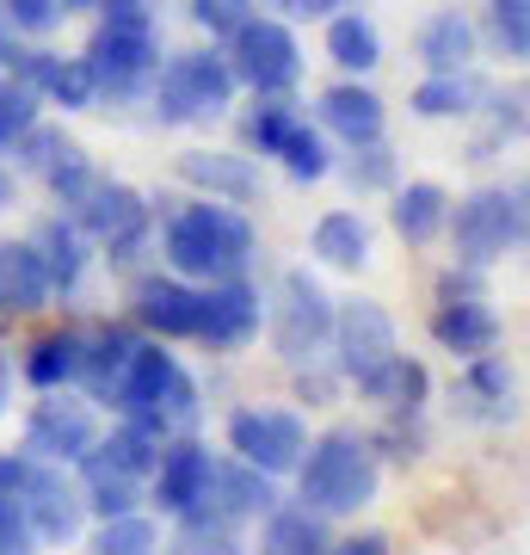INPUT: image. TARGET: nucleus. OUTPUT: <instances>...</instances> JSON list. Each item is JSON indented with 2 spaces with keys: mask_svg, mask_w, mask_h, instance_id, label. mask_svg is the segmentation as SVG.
I'll return each mask as SVG.
<instances>
[{
  "mask_svg": "<svg viewBox=\"0 0 530 555\" xmlns=\"http://www.w3.org/2000/svg\"><path fill=\"white\" fill-rule=\"evenodd\" d=\"M160 247H167V266L179 278H235L247 272L254 259V222L241 217V204H222V198H192L179 204L167 229H160Z\"/></svg>",
  "mask_w": 530,
  "mask_h": 555,
  "instance_id": "1",
  "label": "nucleus"
},
{
  "mask_svg": "<svg viewBox=\"0 0 530 555\" xmlns=\"http://www.w3.org/2000/svg\"><path fill=\"white\" fill-rule=\"evenodd\" d=\"M296 476H302V500H309L314 513H364L376 500V488H383V463H376L371 438L364 433H321L309 438V451H302V463H296Z\"/></svg>",
  "mask_w": 530,
  "mask_h": 555,
  "instance_id": "2",
  "label": "nucleus"
},
{
  "mask_svg": "<svg viewBox=\"0 0 530 555\" xmlns=\"http://www.w3.org/2000/svg\"><path fill=\"white\" fill-rule=\"evenodd\" d=\"M87 75L99 100H137L155 75V13L142 0H105V25L87 43Z\"/></svg>",
  "mask_w": 530,
  "mask_h": 555,
  "instance_id": "3",
  "label": "nucleus"
},
{
  "mask_svg": "<svg viewBox=\"0 0 530 555\" xmlns=\"http://www.w3.org/2000/svg\"><path fill=\"white\" fill-rule=\"evenodd\" d=\"M105 401H112L124 420L155 426V433L167 438V426L197 414V383L185 377V364H179L167 346H142L137 339V352L124 358V371H118V383L105 389Z\"/></svg>",
  "mask_w": 530,
  "mask_h": 555,
  "instance_id": "4",
  "label": "nucleus"
},
{
  "mask_svg": "<svg viewBox=\"0 0 530 555\" xmlns=\"http://www.w3.org/2000/svg\"><path fill=\"white\" fill-rule=\"evenodd\" d=\"M160 124H217L235 105V68L217 50H179V56L155 62L148 75Z\"/></svg>",
  "mask_w": 530,
  "mask_h": 555,
  "instance_id": "5",
  "label": "nucleus"
},
{
  "mask_svg": "<svg viewBox=\"0 0 530 555\" xmlns=\"http://www.w3.org/2000/svg\"><path fill=\"white\" fill-rule=\"evenodd\" d=\"M444 235L456 247V266H481L488 272L493 259H506L525 247V185H481L469 198H451V217H444Z\"/></svg>",
  "mask_w": 530,
  "mask_h": 555,
  "instance_id": "6",
  "label": "nucleus"
},
{
  "mask_svg": "<svg viewBox=\"0 0 530 555\" xmlns=\"http://www.w3.org/2000/svg\"><path fill=\"white\" fill-rule=\"evenodd\" d=\"M247 142H254L259 155H277L284 167H290V179H302V185L334 173L327 137H321L284 93H259V105L247 112Z\"/></svg>",
  "mask_w": 530,
  "mask_h": 555,
  "instance_id": "7",
  "label": "nucleus"
},
{
  "mask_svg": "<svg viewBox=\"0 0 530 555\" xmlns=\"http://www.w3.org/2000/svg\"><path fill=\"white\" fill-rule=\"evenodd\" d=\"M229 68H235V87H254V93H290L302 80V50H296L290 25L284 20H241V31L229 38Z\"/></svg>",
  "mask_w": 530,
  "mask_h": 555,
  "instance_id": "8",
  "label": "nucleus"
},
{
  "mask_svg": "<svg viewBox=\"0 0 530 555\" xmlns=\"http://www.w3.org/2000/svg\"><path fill=\"white\" fill-rule=\"evenodd\" d=\"M229 451L241 463L266 469V476H290L296 463H302V451H309V426L290 408H241L229 420Z\"/></svg>",
  "mask_w": 530,
  "mask_h": 555,
  "instance_id": "9",
  "label": "nucleus"
},
{
  "mask_svg": "<svg viewBox=\"0 0 530 555\" xmlns=\"http://www.w3.org/2000/svg\"><path fill=\"white\" fill-rule=\"evenodd\" d=\"M43 396L50 401H38L31 420H25V451L43 456V463H80L99 438L93 401H75V396H62V389H43Z\"/></svg>",
  "mask_w": 530,
  "mask_h": 555,
  "instance_id": "10",
  "label": "nucleus"
},
{
  "mask_svg": "<svg viewBox=\"0 0 530 555\" xmlns=\"http://www.w3.org/2000/svg\"><path fill=\"white\" fill-rule=\"evenodd\" d=\"M327 334H334V297L309 272H284V302H277V315H272L277 352L290 358V364H302V358H314L327 346Z\"/></svg>",
  "mask_w": 530,
  "mask_h": 555,
  "instance_id": "11",
  "label": "nucleus"
},
{
  "mask_svg": "<svg viewBox=\"0 0 530 555\" xmlns=\"http://www.w3.org/2000/svg\"><path fill=\"white\" fill-rule=\"evenodd\" d=\"M259 321H266L259 291L241 272L217 278V284L204 291V302H197V339H204L210 352H241V346L259 334Z\"/></svg>",
  "mask_w": 530,
  "mask_h": 555,
  "instance_id": "12",
  "label": "nucleus"
},
{
  "mask_svg": "<svg viewBox=\"0 0 530 555\" xmlns=\"http://www.w3.org/2000/svg\"><path fill=\"white\" fill-rule=\"evenodd\" d=\"M334 352H339V371L346 377H364V371H376L383 358L395 352V315L383 309V302H346V309H334Z\"/></svg>",
  "mask_w": 530,
  "mask_h": 555,
  "instance_id": "13",
  "label": "nucleus"
},
{
  "mask_svg": "<svg viewBox=\"0 0 530 555\" xmlns=\"http://www.w3.org/2000/svg\"><path fill=\"white\" fill-rule=\"evenodd\" d=\"M210 476H217V456H210V444H197V438L160 444L155 469H148V481H155V506L167 518H179L185 506L210 500Z\"/></svg>",
  "mask_w": 530,
  "mask_h": 555,
  "instance_id": "14",
  "label": "nucleus"
},
{
  "mask_svg": "<svg viewBox=\"0 0 530 555\" xmlns=\"http://www.w3.org/2000/svg\"><path fill=\"white\" fill-rule=\"evenodd\" d=\"M7 68L38 93V100L62 105V112H87V105L99 100L93 93V75H87V62L80 56H56V50H7Z\"/></svg>",
  "mask_w": 530,
  "mask_h": 555,
  "instance_id": "15",
  "label": "nucleus"
},
{
  "mask_svg": "<svg viewBox=\"0 0 530 555\" xmlns=\"http://www.w3.org/2000/svg\"><path fill=\"white\" fill-rule=\"evenodd\" d=\"M68 222H75L80 235H93V241H118L124 229L148 222V210H142V198L130 192V185L93 173V179L75 192V198H68Z\"/></svg>",
  "mask_w": 530,
  "mask_h": 555,
  "instance_id": "16",
  "label": "nucleus"
},
{
  "mask_svg": "<svg viewBox=\"0 0 530 555\" xmlns=\"http://www.w3.org/2000/svg\"><path fill=\"white\" fill-rule=\"evenodd\" d=\"M20 500H25V518H31V537L38 543H75L87 531V500H80V488H68L56 476V463H43L38 481Z\"/></svg>",
  "mask_w": 530,
  "mask_h": 555,
  "instance_id": "17",
  "label": "nucleus"
},
{
  "mask_svg": "<svg viewBox=\"0 0 530 555\" xmlns=\"http://www.w3.org/2000/svg\"><path fill=\"white\" fill-rule=\"evenodd\" d=\"M469 371L456 383V401H463V414L469 420H488V426H506L518 414V377H512V364L500 358V346L481 358H463Z\"/></svg>",
  "mask_w": 530,
  "mask_h": 555,
  "instance_id": "18",
  "label": "nucleus"
},
{
  "mask_svg": "<svg viewBox=\"0 0 530 555\" xmlns=\"http://www.w3.org/2000/svg\"><path fill=\"white\" fill-rule=\"evenodd\" d=\"M197 302L204 291H192V278H142L137 284V321L160 339H197Z\"/></svg>",
  "mask_w": 530,
  "mask_h": 555,
  "instance_id": "19",
  "label": "nucleus"
},
{
  "mask_svg": "<svg viewBox=\"0 0 530 555\" xmlns=\"http://www.w3.org/2000/svg\"><path fill=\"white\" fill-rule=\"evenodd\" d=\"M500 309H493L488 297H451V302H438V315H432V339L444 346L451 358H481L500 346Z\"/></svg>",
  "mask_w": 530,
  "mask_h": 555,
  "instance_id": "20",
  "label": "nucleus"
},
{
  "mask_svg": "<svg viewBox=\"0 0 530 555\" xmlns=\"http://www.w3.org/2000/svg\"><path fill=\"white\" fill-rule=\"evenodd\" d=\"M321 130L352 149V142H376V137H383V130H389V112H383V100H376L371 87L339 80V87L321 93Z\"/></svg>",
  "mask_w": 530,
  "mask_h": 555,
  "instance_id": "21",
  "label": "nucleus"
},
{
  "mask_svg": "<svg viewBox=\"0 0 530 555\" xmlns=\"http://www.w3.org/2000/svg\"><path fill=\"white\" fill-rule=\"evenodd\" d=\"M179 179L197 185V192H210V198H222V204H254L259 198V167L247 155L192 149V155H179Z\"/></svg>",
  "mask_w": 530,
  "mask_h": 555,
  "instance_id": "22",
  "label": "nucleus"
},
{
  "mask_svg": "<svg viewBox=\"0 0 530 555\" xmlns=\"http://www.w3.org/2000/svg\"><path fill=\"white\" fill-rule=\"evenodd\" d=\"M277 476H266V469H254V463H217V476H210V506H222V513L235 518V525H259V518L277 506Z\"/></svg>",
  "mask_w": 530,
  "mask_h": 555,
  "instance_id": "23",
  "label": "nucleus"
},
{
  "mask_svg": "<svg viewBox=\"0 0 530 555\" xmlns=\"http://www.w3.org/2000/svg\"><path fill=\"white\" fill-rule=\"evenodd\" d=\"M444 217H451V192H444L438 179H413V185H401L395 204H389L395 235L408 241V247H432V241L444 235Z\"/></svg>",
  "mask_w": 530,
  "mask_h": 555,
  "instance_id": "24",
  "label": "nucleus"
},
{
  "mask_svg": "<svg viewBox=\"0 0 530 555\" xmlns=\"http://www.w3.org/2000/svg\"><path fill=\"white\" fill-rule=\"evenodd\" d=\"M50 302V278L31 241H0V315H31Z\"/></svg>",
  "mask_w": 530,
  "mask_h": 555,
  "instance_id": "25",
  "label": "nucleus"
},
{
  "mask_svg": "<svg viewBox=\"0 0 530 555\" xmlns=\"http://www.w3.org/2000/svg\"><path fill=\"white\" fill-rule=\"evenodd\" d=\"M358 389H364L371 401H383L389 414H419V408H426V396H432V377H426V364H419V358L389 352L376 371H364V377H358Z\"/></svg>",
  "mask_w": 530,
  "mask_h": 555,
  "instance_id": "26",
  "label": "nucleus"
},
{
  "mask_svg": "<svg viewBox=\"0 0 530 555\" xmlns=\"http://www.w3.org/2000/svg\"><path fill=\"white\" fill-rule=\"evenodd\" d=\"M371 222L358 217V210H327V217L314 222L309 235V254L321 266H334V272H364L371 266Z\"/></svg>",
  "mask_w": 530,
  "mask_h": 555,
  "instance_id": "27",
  "label": "nucleus"
},
{
  "mask_svg": "<svg viewBox=\"0 0 530 555\" xmlns=\"http://www.w3.org/2000/svg\"><path fill=\"white\" fill-rule=\"evenodd\" d=\"M259 537H266V550H334V525L327 513H314L309 500H277L272 513L259 518Z\"/></svg>",
  "mask_w": 530,
  "mask_h": 555,
  "instance_id": "28",
  "label": "nucleus"
},
{
  "mask_svg": "<svg viewBox=\"0 0 530 555\" xmlns=\"http://www.w3.org/2000/svg\"><path fill=\"white\" fill-rule=\"evenodd\" d=\"M31 247H38V259H43L50 297H56V291H75L80 278H87V235H80L68 217H50L38 235H31Z\"/></svg>",
  "mask_w": 530,
  "mask_h": 555,
  "instance_id": "29",
  "label": "nucleus"
},
{
  "mask_svg": "<svg viewBox=\"0 0 530 555\" xmlns=\"http://www.w3.org/2000/svg\"><path fill=\"white\" fill-rule=\"evenodd\" d=\"M419 62L432 75H451V68H469L475 62V25L463 13H432L419 25Z\"/></svg>",
  "mask_w": 530,
  "mask_h": 555,
  "instance_id": "30",
  "label": "nucleus"
},
{
  "mask_svg": "<svg viewBox=\"0 0 530 555\" xmlns=\"http://www.w3.org/2000/svg\"><path fill=\"white\" fill-rule=\"evenodd\" d=\"M80 352H87V334H75V327L43 334L38 346H31V358H25L31 389H68V383H80Z\"/></svg>",
  "mask_w": 530,
  "mask_h": 555,
  "instance_id": "31",
  "label": "nucleus"
},
{
  "mask_svg": "<svg viewBox=\"0 0 530 555\" xmlns=\"http://www.w3.org/2000/svg\"><path fill=\"white\" fill-rule=\"evenodd\" d=\"M327 56L346 75H371L376 62H383V31L364 13H327Z\"/></svg>",
  "mask_w": 530,
  "mask_h": 555,
  "instance_id": "32",
  "label": "nucleus"
},
{
  "mask_svg": "<svg viewBox=\"0 0 530 555\" xmlns=\"http://www.w3.org/2000/svg\"><path fill=\"white\" fill-rule=\"evenodd\" d=\"M87 456H99L105 469H118V476H148L155 469V456H160V433L155 426H137V420H124L112 438H93V451Z\"/></svg>",
  "mask_w": 530,
  "mask_h": 555,
  "instance_id": "33",
  "label": "nucleus"
},
{
  "mask_svg": "<svg viewBox=\"0 0 530 555\" xmlns=\"http://www.w3.org/2000/svg\"><path fill=\"white\" fill-rule=\"evenodd\" d=\"M475 100H481V87L469 80V68H451V75H426L413 87V112L419 118H469Z\"/></svg>",
  "mask_w": 530,
  "mask_h": 555,
  "instance_id": "34",
  "label": "nucleus"
},
{
  "mask_svg": "<svg viewBox=\"0 0 530 555\" xmlns=\"http://www.w3.org/2000/svg\"><path fill=\"white\" fill-rule=\"evenodd\" d=\"M130 352H137V334H130V327H105V334H93L87 339V352H80V383L105 401V389L118 383V371H124V358Z\"/></svg>",
  "mask_w": 530,
  "mask_h": 555,
  "instance_id": "35",
  "label": "nucleus"
},
{
  "mask_svg": "<svg viewBox=\"0 0 530 555\" xmlns=\"http://www.w3.org/2000/svg\"><path fill=\"white\" fill-rule=\"evenodd\" d=\"M173 537H179V550H235L241 525L222 513V506L197 500V506H185V513L173 518Z\"/></svg>",
  "mask_w": 530,
  "mask_h": 555,
  "instance_id": "36",
  "label": "nucleus"
},
{
  "mask_svg": "<svg viewBox=\"0 0 530 555\" xmlns=\"http://www.w3.org/2000/svg\"><path fill=\"white\" fill-rule=\"evenodd\" d=\"M80 476H87L80 500H87V506H93L99 518L130 513V506H137V476H118V469H105L99 456H80Z\"/></svg>",
  "mask_w": 530,
  "mask_h": 555,
  "instance_id": "37",
  "label": "nucleus"
},
{
  "mask_svg": "<svg viewBox=\"0 0 530 555\" xmlns=\"http://www.w3.org/2000/svg\"><path fill=\"white\" fill-rule=\"evenodd\" d=\"M346 185L352 192H389L395 185V155H389V142L376 137V142H352V155H346Z\"/></svg>",
  "mask_w": 530,
  "mask_h": 555,
  "instance_id": "38",
  "label": "nucleus"
},
{
  "mask_svg": "<svg viewBox=\"0 0 530 555\" xmlns=\"http://www.w3.org/2000/svg\"><path fill=\"white\" fill-rule=\"evenodd\" d=\"M38 105L43 100L25 87L20 75H0V149H13V142L38 124Z\"/></svg>",
  "mask_w": 530,
  "mask_h": 555,
  "instance_id": "39",
  "label": "nucleus"
},
{
  "mask_svg": "<svg viewBox=\"0 0 530 555\" xmlns=\"http://www.w3.org/2000/svg\"><path fill=\"white\" fill-rule=\"evenodd\" d=\"M93 543H99V550H118V555H137V550H155L160 531H155V518H142L137 506H130V513L105 518V525L93 531Z\"/></svg>",
  "mask_w": 530,
  "mask_h": 555,
  "instance_id": "40",
  "label": "nucleus"
},
{
  "mask_svg": "<svg viewBox=\"0 0 530 555\" xmlns=\"http://www.w3.org/2000/svg\"><path fill=\"white\" fill-rule=\"evenodd\" d=\"M62 20H68L62 0H0V25H13L25 38H50Z\"/></svg>",
  "mask_w": 530,
  "mask_h": 555,
  "instance_id": "41",
  "label": "nucleus"
},
{
  "mask_svg": "<svg viewBox=\"0 0 530 555\" xmlns=\"http://www.w3.org/2000/svg\"><path fill=\"white\" fill-rule=\"evenodd\" d=\"M493 38L512 62L530 56V0H493Z\"/></svg>",
  "mask_w": 530,
  "mask_h": 555,
  "instance_id": "42",
  "label": "nucleus"
},
{
  "mask_svg": "<svg viewBox=\"0 0 530 555\" xmlns=\"http://www.w3.org/2000/svg\"><path fill=\"white\" fill-rule=\"evenodd\" d=\"M254 7L247 0H192V20L210 31V38H235L241 31V20H247Z\"/></svg>",
  "mask_w": 530,
  "mask_h": 555,
  "instance_id": "43",
  "label": "nucleus"
},
{
  "mask_svg": "<svg viewBox=\"0 0 530 555\" xmlns=\"http://www.w3.org/2000/svg\"><path fill=\"white\" fill-rule=\"evenodd\" d=\"M31 518H25V500L0 488V550H31Z\"/></svg>",
  "mask_w": 530,
  "mask_h": 555,
  "instance_id": "44",
  "label": "nucleus"
},
{
  "mask_svg": "<svg viewBox=\"0 0 530 555\" xmlns=\"http://www.w3.org/2000/svg\"><path fill=\"white\" fill-rule=\"evenodd\" d=\"M493 137H512V142L525 137V93H518V87L493 100Z\"/></svg>",
  "mask_w": 530,
  "mask_h": 555,
  "instance_id": "45",
  "label": "nucleus"
},
{
  "mask_svg": "<svg viewBox=\"0 0 530 555\" xmlns=\"http://www.w3.org/2000/svg\"><path fill=\"white\" fill-rule=\"evenodd\" d=\"M277 7H284L290 20H327V13H339V7H346V0H277Z\"/></svg>",
  "mask_w": 530,
  "mask_h": 555,
  "instance_id": "46",
  "label": "nucleus"
},
{
  "mask_svg": "<svg viewBox=\"0 0 530 555\" xmlns=\"http://www.w3.org/2000/svg\"><path fill=\"white\" fill-rule=\"evenodd\" d=\"M346 550H364V555H376V550H389V537H383V531H364V537H346Z\"/></svg>",
  "mask_w": 530,
  "mask_h": 555,
  "instance_id": "47",
  "label": "nucleus"
},
{
  "mask_svg": "<svg viewBox=\"0 0 530 555\" xmlns=\"http://www.w3.org/2000/svg\"><path fill=\"white\" fill-rule=\"evenodd\" d=\"M7 204H13V173L0 167V210H7Z\"/></svg>",
  "mask_w": 530,
  "mask_h": 555,
  "instance_id": "48",
  "label": "nucleus"
},
{
  "mask_svg": "<svg viewBox=\"0 0 530 555\" xmlns=\"http://www.w3.org/2000/svg\"><path fill=\"white\" fill-rule=\"evenodd\" d=\"M7 383L13 377H7V358H0V408H7Z\"/></svg>",
  "mask_w": 530,
  "mask_h": 555,
  "instance_id": "49",
  "label": "nucleus"
},
{
  "mask_svg": "<svg viewBox=\"0 0 530 555\" xmlns=\"http://www.w3.org/2000/svg\"><path fill=\"white\" fill-rule=\"evenodd\" d=\"M7 50H13V38H7V25H0V62H7Z\"/></svg>",
  "mask_w": 530,
  "mask_h": 555,
  "instance_id": "50",
  "label": "nucleus"
},
{
  "mask_svg": "<svg viewBox=\"0 0 530 555\" xmlns=\"http://www.w3.org/2000/svg\"><path fill=\"white\" fill-rule=\"evenodd\" d=\"M62 7H105V0H62Z\"/></svg>",
  "mask_w": 530,
  "mask_h": 555,
  "instance_id": "51",
  "label": "nucleus"
}]
</instances>
